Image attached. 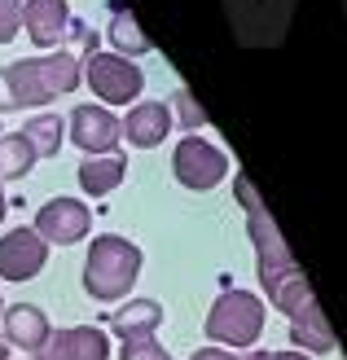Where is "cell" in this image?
Wrapping results in <instances>:
<instances>
[{
  "label": "cell",
  "instance_id": "obj_21",
  "mask_svg": "<svg viewBox=\"0 0 347 360\" xmlns=\"http://www.w3.org/2000/svg\"><path fill=\"white\" fill-rule=\"evenodd\" d=\"M119 360H172V356L163 352V343L154 334H145V338H123V356Z\"/></svg>",
  "mask_w": 347,
  "mask_h": 360
},
{
  "label": "cell",
  "instance_id": "obj_24",
  "mask_svg": "<svg viewBox=\"0 0 347 360\" xmlns=\"http://www.w3.org/2000/svg\"><path fill=\"white\" fill-rule=\"evenodd\" d=\"M189 360H237V356H229L225 347H198Z\"/></svg>",
  "mask_w": 347,
  "mask_h": 360
},
{
  "label": "cell",
  "instance_id": "obj_20",
  "mask_svg": "<svg viewBox=\"0 0 347 360\" xmlns=\"http://www.w3.org/2000/svg\"><path fill=\"white\" fill-rule=\"evenodd\" d=\"M168 110H176L172 119L180 123V128H185V136H194V132H203V128H207V110L189 97V88H176V97H172Z\"/></svg>",
  "mask_w": 347,
  "mask_h": 360
},
{
  "label": "cell",
  "instance_id": "obj_26",
  "mask_svg": "<svg viewBox=\"0 0 347 360\" xmlns=\"http://www.w3.org/2000/svg\"><path fill=\"white\" fill-rule=\"evenodd\" d=\"M0 220H5V185H0Z\"/></svg>",
  "mask_w": 347,
  "mask_h": 360
},
{
  "label": "cell",
  "instance_id": "obj_15",
  "mask_svg": "<svg viewBox=\"0 0 347 360\" xmlns=\"http://www.w3.org/2000/svg\"><path fill=\"white\" fill-rule=\"evenodd\" d=\"M111 326L119 334V343L123 338H145V334H154L163 326V303L158 299H127L123 308L111 316Z\"/></svg>",
  "mask_w": 347,
  "mask_h": 360
},
{
  "label": "cell",
  "instance_id": "obj_27",
  "mask_svg": "<svg viewBox=\"0 0 347 360\" xmlns=\"http://www.w3.org/2000/svg\"><path fill=\"white\" fill-rule=\"evenodd\" d=\"M0 312H5V303H0Z\"/></svg>",
  "mask_w": 347,
  "mask_h": 360
},
{
  "label": "cell",
  "instance_id": "obj_6",
  "mask_svg": "<svg viewBox=\"0 0 347 360\" xmlns=\"http://www.w3.org/2000/svg\"><path fill=\"white\" fill-rule=\"evenodd\" d=\"M172 167H176V180L185 189H215L220 180L229 176V154L220 146H211L203 136H185L172 154Z\"/></svg>",
  "mask_w": 347,
  "mask_h": 360
},
{
  "label": "cell",
  "instance_id": "obj_12",
  "mask_svg": "<svg viewBox=\"0 0 347 360\" xmlns=\"http://www.w3.org/2000/svg\"><path fill=\"white\" fill-rule=\"evenodd\" d=\"M5 316V343L9 347H18V352H40L44 347V338H49V316L35 308V303H13V308H5L0 312Z\"/></svg>",
  "mask_w": 347,
  "mask_h": 360
},
{
  "label": "cell",
  "instance_id": "obj_13",
  "mask_svg": "<svg viewBox=\"0 0 347 360\" xmlns=\"http://www.w3.org/2000/svg\"><path fill=\"white\" fill-rule=\"evenodd\" d=\"M168 132H172V110L163 101H141L137 110H127V119H123L127 146H141V150H154Z\"/></svg>",
  "mask_w": 347,
  "mask_h": 360
},
{
  "label": "cell",
  "instance_id": "obj_28",
  "mask_svg": "<svg viewBox=\"0 0 347 360\" xmlns=\"http://www.w3.org/2000/svg\"><path fill=\"white\" fill-rule=\"evenodd\" d=\"M343 9H347V0H343Z\"/></svg>",
  "mask_w": 347,
  "mask_h": 360
},
{
  "label": "cell",
  "instance_id": "obj_9",
  "mask_svg": "<svg viewBox=\"0 0 347 360\" xmlns=\"http://www.w3.org/2000/svg\"><path fill=\"white\" fill-rule=\"evenodd\" d=\"M49 264V246L35 229H13L0 238V277L5 281H31Z\"/></svg>",
  "mask_w": 347,
  "mask_h": 360
},
{
  "label": "cell",
  "instance_id": "obj_5",
  "mask_svg": "<svg viewBox=\"0 0 347 360\" xmlns=\"http://www.w3.org/2000/svg\"><path fill=\"white\" fill-rule=\"evenodd\" d=\"M80 79H88V88H93L101 101H111V105L137 101L141 88H145V75L127 58H119V53H88Z\"/></svg>",
  "mask_w": 347,
  "mask_h": 360
},
{
  "label": "cell",
  "instance_id": "obj_19",
  "mask_svg": "<svg viewBox=\"0 0 347 360\" xmlns=\"http://www.w3.org/2000/svg\"><path fill=\"white\" fill-rule=\"evenodd\" d=\"M23 136L31 141L35 158H53V154L62 150V119H58V110H53V115H35V119H27Z\"/></svg>",
  "mask_w": 347,
  "mask_h": 360
},
{
  "label": "cell",
  "instance_id": "obj_22",
  "mask_svg": "<svg viewBox=\"0 0 347 360\" xmlns=\"http://www.w3.org/2000/svg\"><path fill=\"white\" fill-rule=\"evenodd\" d=\"M23 5L27 0H0V44H9L23 27Z\"/></svg>",
  "mask_w": 347,
  "mask_h": 360
},
{
  "label": "cell",
  "instance_id": "obj_18",
  "mask_svg": "<svg viewBox=\"0 0 347 360\" xmlns=\"http://www.w3.org/2000/svg\"><path fill=\"white\" fill-rule=\"evenodd\" d=\"M31 163H35V150L23 132L0 136V185H5V180H23L31 172Z\"/></svg>",
  "mask_w": 347,
  "mask_h": 360
},
{
  "label": "cell",
  "instance_id": "obj_23",
  "mask_svg": "<svg viewBox=\"0 0 347 360\" xmlns=\"http://www.w3.org/2000/svg\"><path fill=\"white\" fill-rule=\"evenodd\" d=\"M246 360H313V356H299V352H255Z\"/></svg>",
  "mask_w": 347,
  "mask_h": 360
},
{
  "label": "cell",
  "instance_id": "obj_2",
  "mask_svg": "<svg viewBox=\"0 0 347 360\" xmlns=\"http://www.w3.org/2000/svg\"><path fill=\"white\" fill-rule=\"evenodd\" d=\"M88 49H53L44 58H23L13 66H0V115L53 105L58 97L80 88Z\"/></svg>",
  "mask_w": 347,
  "mask_h": 360
},
{
  "label": "cell",
  "instance_id": "obj_16",
  "mask_svg": "<svg viewBox=\"0 0 347 360\" xmlns=\"http://www.w3.org/2000/svg\"><path fill=\"white\" fill-rule=\"evenodd\" d=\"M123 176H127V163L119 154H97V158H84V163H80V185H84L88 198L115 193L123 185Z\"/></svg>",
  "mask_w": 347,
  "mask_h": 360
},
{
  "label": "cell",
  "instance_id": "obj_10",
  "mask_svg": "<svg viewBox=\"0 0 347 360\" xmlns=\"http://www.w3.org/2000/svg\"><path fill=\"white\" fill-rule=\"evenodd\" d=\"M70 9H66V0H27L23 5V31L31 35V44H40V49H62L70 40Z\"/></svg>",
  "mask_w": 347,
  "mask_h": 360
},
{
  "label": "cell",
  "instance_id": "obj_7",
  "mask_svg": "<svg viewBox=\"0 0 347 360\" xmlns=\"http://www.w3.org/2000/svg\"><path fill=\"white\" fill-rule=\"evenodd\" d=\"M88 229H93V211L80 198H53L35 215V233L44 238V246H75L88 238Z\"/></svg>",
  "mask_w": 347,
  "mask_h": 360
},
{
  "label": "cell",
  "instance_id": "obj_11",
  "mask_svg": "<svg viewBox=\"0 0 347 360\" xmlns=\"http://www.w3.org/2000/svg\"><path fill=\"white\" fill-rule=\"evenodd\" d=\"M35 360H111V338L97 326L80 330H49L44 347L35 352Z\"/></svg>",
  "mask_w": 347,
  "mask_h": 360
},
{
  "label": "cell",
  "instance_id": "obj_17",
  "mask_svg": "<svg viewBox=\"0 0 347 360\" xmlns=\"http://www.w3.org/2000/svg\"><path fill=\"white\" fill-rule=\"evenodd\" d=\"M111 44L119 49V58H127V62L154 49V44H150V35L141 31L137 13H132V9H123V5H115V13H111Z\"/></svg>",
  "mask_w": 347,
  "mask_h": 360
},
{
  "label": "cell",
  "instance_id": "obj_1",
  "mask_svg": "<svg viewBox=\"0 0 347 360\" xmlns=\"http://www.w3.org/2000/svg\"><path fill=\"white\" fill-rule=\"evenodd\" d=\"M233 189H237V202H242V211H246V229H251V242H255V273H260V285H264L268 303L282 308L286 316L308 312L317 303V295H313V285H308L303 268L295 264V255H290L286 238L277 233V220L268 215L264 198L255 193L246 172H237Z\"/></svg>",
  "mask_w": 347,
  "mask_h": 360
},
{
  "label": "cell",
  "instance_id": "obj_14",
  "mask_svg": "<svg viewBox=\"0 0 347 360\" xmlns=\"http://www.w3.org/2000/svg\"><path fill=\"white\" fill-rule=\"evenodd\" d=\"M290 343L299 352H334L339 347V338L330 330V321H325L321 303H313V308L299 312V316H290Z\"/></svg>",
  "mask_w": 347,
  "mask_h": 360
},
{
  "label": "cell",
  "instance_id": "obj_8",
  "mask_svg": "<svg viewBox=\"0 0 347 360\" xmlns=\"http://www.w3.org/2000/svg\"><path fill=\"white\" fill-rule=\"evenodd\" d=\"M119 136H123V123L106 105H80V110H70V146H80L84 158L115 154Z\"/></svg>",
  "mask_w": 347,
  "mask_h": 360
},
{
  "label": "cell",
  "instance_id": "obj_4",
  "mask_svg": "<svg viewBox=\"0 0 347 360\" xmlns=\"http://www.w3.org/2000/svg\"><path fill=\"white\" fill-rule=\"evenodd\" d=\"M264 299L251 295V290H225L220 299L211 303V316H207V338L229 347H251L255 338L264 334Z\"/></svg>",
  "mask_w": 347,
  "mask_h": 360
},
{
  "label": "cell",
  "instance_id": "obj_25",
  "mask_svg": "<svg viewBox=\"0 0 347 360\" xmlns=\"http://www.w3.org/2000/svg\"><path fill=\"white\" fill-rule=\"evenodd\" d=\"M0 360H9V343H5V338H0Z\"/></svg>",
  "mask_w": 347,
  "mask_h": 360
},
{
  "label": "cell",
  "instance_id": "obj_3",
  "mask_svg": "<svg viewBox=\"0 0 347 360\" xmlns=\"http://www.w3.org/2000/svg\"><path fill=\"white\" fill-rule=\"evenodd\" d=\"M141 273V250L119 238V233H101L88 246V264H84V290L101 299V303H115L137 285Z\"/></svg>",
  "mask_w": 347,
  "mask_h": 360
}]
</instances>
